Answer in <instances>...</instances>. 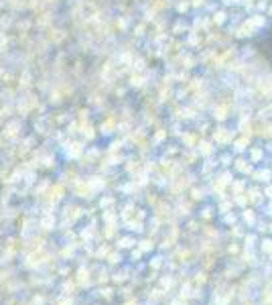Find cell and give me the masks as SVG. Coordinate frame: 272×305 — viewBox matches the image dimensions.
Listing matches in <instances>:
<instances>
[{"instance_id":"277c9868","label":"cell","mask_w":272,"mask_h":305,"mask_svg":"<svg viewBox=\"0 0 272 305\" xmlns=\"http://www.w3.org/2000/svg\"><path fill=\"white\" fill-rule=\"evenodd\" d=\"M256 9H258V11H266V9H268L266 0H264V3H262V0H260V3H256Z\"/></svg>"},{"instance_id":"8992f818","label":"cell","mask_w":272,"mask_h":305,"mask_svg":"<svg viewBox=\"0 0 272 305\" xmlns=\"http://www.w3.org/2000/svg\"><path fill=\"white\" fill-rule=\"evenodd\" d=\"M268 13H270V15H272V7H270V11H268Z\"/></svg>"},{"instance_id":"52a82bcc","label":"cell","mask_w":272,"mask_h":305,"mask_svg":"<svg viewBox=\"0 0 272 305\" xmlns=\"http://www.w3.org/2000/svg\"><path fill=\"white\" fill-rule=\"evenodd\" d=\"M270 82H272V78H270Z\"/></svg>"},{"instance_id":"6da1fadb","label":"cell","mask_w":272,"mask_h":305,"mask_svg":"<svg viewBox=\"0 0 272 305\" xmlns=\"http://www.w3.org/2000/svg\"><path fill=\"white\" fill-rule=\"evenodd\" d=\"M244 23H246V25H248L252 31H260V29H264V27H266V23H268V21H266V17H264V15L254 13V15H250V17H248Z\"/></svg>"},{"instance_id":"5b68a950","label":"cell","mask_w":272,"mask_h":305,"mask_svg":"<svg viewBox=\"0 0 272 305\" xmlns=\"http://www.w3.org/2000/svg\"><path fill=\"white\" fill-rule=\"evenodd\" d=\"M222 3H224L226 7H230V5H238V3H242V0H222Z\"/></svg>"},{"instance_id":"7a4b0ae2","label":"cell","mask_w":272,"mask_h":305,"mask_svg":"<svg viewBox=\"0 0 272 305\" xmlns=\"http://www.w3.org/2000/svg\"><path fill=\"white\" fill-rule=\"evenodd\" d=\"M228 21V15H226V11H217L215 15H213V23L215 25H224Z\"/></svg>"},{"instance_id":"3957f363","label":"cell","mask_w":272,"mask_h":305,"mask_svg":"<svg viewBox=\"0 0 272 305\" xmlns=\"http://www.w3.org/2000/svg\"><path fill=\"white\" fill-rule=\"evenodd\" d=\"M177 11H179V13H187V11H189V3H179V5H177Z\"/></svg>"}]
</instances>
